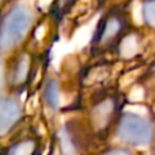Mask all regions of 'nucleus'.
<instances>
[{
  "label": "nucleus",
  "mask_w": 155,
  "mask_h": 155,
  "mask_svg": "<svg viewBox=\"0 0 155 155\" xmlns=\"http://www.w3.org/2000/svg\"><path fill=\"white\" fill-rule=\"evenodd\" d=\"M132 27L128 7H114L105 10L93 34L90 51L93 54H105L116 52L118 44Z\"/></svg>",
  "instance_id": "1"
},
{
  "label": "nucleus",
  "mask_w": 155,
  "mask_h": 155,
  "mask_svg": "<svg viewBox=\"0 0 155 155\" xmlns=\"http://www.w3.org/2000/svg\"><path fill=\"white\" fill-rule=\"evenodd\" d=\"M123 102V95L116 90L98 93L91 101L84 123L97 140L105 139L114 129L121 116Z\"/></svg>",
  "instance_id": "2"
},
{
  "label": "nucleus",
  "mask_w": 155,
  "mask_h": 155,
  "mask_svg": "<svg viewBox=\"0 0 155 155\" xmlns=\"http://www.w3.org/2000/svg\"><path fill=\"white\" fill-rule=\"evenodd\" d=\"M34 21V10L25 3H16L5 11L2 19L0 35V48L3 56L19 49V46L31 33Z\"/></svg>",
  "instance_id": "3"
},
{
  "label": "nucleus",
  "mask_w": 155,
  "mask_h": 155,
  "mask_svg": "<svg viewBox=\"0 0 155 155\" xmlns=\"http://www.w3.org/2000/svg\"><path fill=\"white\" fill-rule=\"evenodd\" d=\"M113 132L114 136L128 147H148L155 135L154 121L150 117L136 113H121Z\"/></svg>",
  "instance_id": "4"
},
{
  "label": "nucleus",
  "mask_w": 155,
  "mask_h": 155,
  "mask_svg": "<svg viewBox=\"0 0 155 155\" xmlns=\"http://www.w3.org/2000/svg\"><path fill=\"white\" fill-rule=\"evenodd\" d=\"M31 53L29 51L16 49L4 67V74H3L4 87H7L11 94H18L23 91L31 78Z\"/></svg>",
  "instance_id": "5"
},
{
  "label": "nucleus",
  "mask_w": 155,
  "mask_h": 155,
  "mask_svg": "<svg viewBox=\"0 0 155 155\" xmlns=\"http://www.w3.org/2000/svg\"><path fill=\"white\" fill-rule=\"evenodd\" d=\"M23 118L22 105L16 94H7L2 95L0 101V135L5 137L21 124Z\"/></svg>",
  "instance_id": "6"
},
{
  "label": "nucleus",
  "mask_w": 155,
  "mask_h": 155,
  "mask_svg": "<svg viewBox=\"0 0 155 155\" xmlns=\"http://www.w3.org/2000/svg\"><path fill=\"white\" fill-rule=\"evenodd\" d=\"M40 151V139L33 135L12 140L3 148V155H37Z\"/></svg>",
  "instance_id": "7"
},
{
  "label": "nucleus",
  "mask_w": 155,
  "mask_h": 155,
  "mask_svg": "<svg viewBox=\"0 0 155 155\" xmlns=\"http://www.w3.org/2000/svg\"><path fill=\"white\" fill-rule=\"evenodd\" d=\"M140 35L136 30L132 29L125 37L121 40V42L118 44L117 49H116V53L120 59L123 60H129L132 57H135L140 51Z\"/></svg>",
  "instance_id": "8"
},
{
  "label": "nucleus",
  "mask_w": 155,
  "mask_h": 155,
  "mask_svg": "<svg viewBox=\"0 0 155 155\" xmlns=\"http://www.w3.org/2000/svg\"><path fill=\"white\" fill-rule=\"evenodd\" d=\"M44 106L52 113L56 112L60 106V83L56 78H48L42 88Z\"/></svg>",
  "instance_id": "9"
},
{
  "label": "nucleus",
  "mask_w": 155,
  "mask_h": 155,
  "mask_svg": "<svg viewBox=\"0 0 155 155\" xmlns=\"http://www.w3.org/2000/svg\"><path fill=\"white\" fill-rule=\"evenodd\" d=\"M140 86L147 97H155V60L140 78Z\"/></svg>",
  "instance_id": "10"
},
{
  "label": "nucleus",
  "mask_w": 155,
  "mask_h": 155,
  "mask_svg": "<svg viewBox=\"0 0 155 155\" xmlns=\"http://www.w3.org/2000/svg\"><path fill=\"white\" fill-rule=\"evenodd\" d=\"M142 15L146 26L155 30V0H143Z\"/></svg>",
  "instance_id": "11"
},
{
  "label": "nucleus",
  "mask_w": 155,
  "mask_h": 155,
  "mask_svg": "<svg viewBox=\"0 0 155 155\" xmlns=\"http://www.w3.org/2000/svg\"><path fill=\"white\" fill-rule=\"evenodd\" d=\"M132 0H98L99 8H114V7H128V4Z\"/></svg>",
  "instance_id": "12"
},
{
  "label": "nucleus",
  "mask_w": 155,
  "mask_h": 155,
  "mask_svg": "<svg viewBox=\"0 0 155 155\" xmlns=\"http://www.w3.org/2000/svg\"><path fill=\"white\" fill-rule=\"evenodd\" d=\"M104 155H135V153L127 147H112V148H107L106 151L104 153Z\"/></svg>",
  "instance_id": "13"
}]
</instances>
